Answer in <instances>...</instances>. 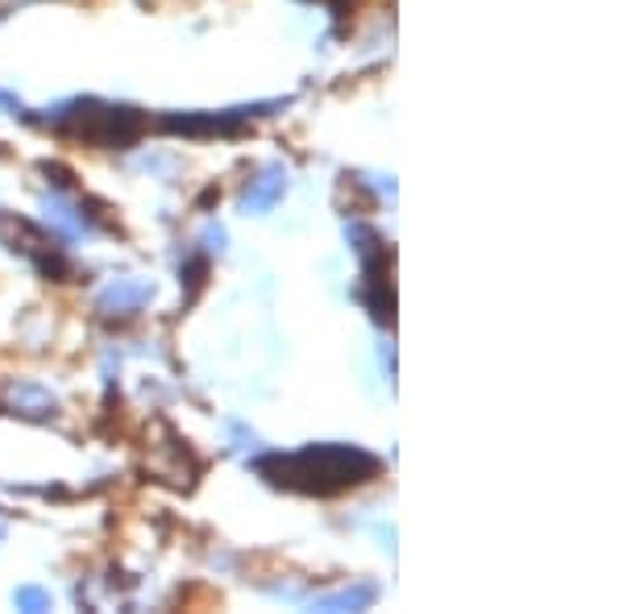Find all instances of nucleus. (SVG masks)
Here are the masks:
<instances>
[{
	"instance_id": "f257e3e1",
	"label": "nucleus",
	"mask_w": 623,
	"mask_h": 614,
	"mask_svg": "<svg viewBox=\"0 0 623 614\" xmlns=\"http://www.w3.org/2000/svg\"><path fill=\"white\" fill-rule=\"evenodd\" d=\"M266 474H275L271 481L278 486H292V490H316V495H332V490H346L366 481L379 465L362 453H346V448H308L299 457L275 460V465H262Z\"/></svg>"
}]
</instances>
